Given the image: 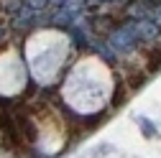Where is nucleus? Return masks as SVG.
Instances as JSON below:
<instances>
[{
	"label": "nucleus",
	"instance_id": "nucleus-2",
	"mask_svg": "<svg viewBox=\"0 0 161 158\" xmlns=\"http://www.w3.org/2000/svg\"><path fill=\"white\" fill-rule=\"evenodd\" d=\"M69 56V38L56 28H41L28 36L23 59L36 82L51 84L56 74L64 69Z\"/></svg>",
	"mask_w": 161,
	"mask_h": 158
},
{
	"label": "nucleus",
	"instance_id": "nucleus-1",
	"mask_svg": "<svg viewBox=\"0 0 161 158\" xmlns=\"http://www.w3.org/2000/svg\"><path fill=\"white\" fill-rule=\"evenodd\" d=\"M110 92H113L110 71L100 59L92 56L77 61L64 79V100L79 112H92L103 107Z\"/></svg>",
	"mask_w": 161,
	"mask_h": 158
},
{
	"label": "nucleus",
	"instance_id": "nucleus-3",
	"mask_svg": "<svg viewBox=\"0 0 161 158\" xmlns=\"http://www.w3.org/2000/svg\"><path fill=\"white\" fill-rule=\"evenodd\" d=\"M28 64L18 54L15 46H5L0 51V97H15L26 89Z\"/></svg>",
	"mask_w": 161,
	"mask_h": 158
}]
</instances>
